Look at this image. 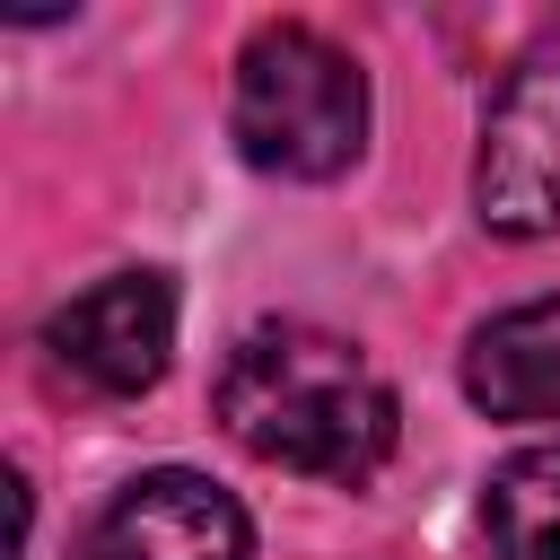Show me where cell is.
<instances>
[{
	"label": "cell",
	"instance_id": "cell-7",
	"mask_svg": "<svg viewBox=\"0 0 560 560\" xmlns=\"http://www.w3.org/2000/svg\"><path fill=\"white\" fill-rule=\"evenodd\" d=\"M481 534L490 560H560V438L508 455L481 481Z\"/></svg>",
	"mask_w": 560,
	"mask_h": 560
},
{
	"label": "cell",
	"instance_id": "cell-5",
	"mask_svg": "<svg viewBox=\"0 0 560 560\" xmlns=\"http://www.w3.org/2000/svg\"><path fill=\"white\" fill-rule=\"evenodd\" d=\"M79 560H254V516L210 472L158 464L114 490V508L88 525Z\"/></svg>",
	"mask_w": 560,
	"mask_h": 560
},
{
	"label": "cell",
	"instance_id": "cell-3",
	"mask_svg": "<svg viewBox=\"0 0 560 560\" xmlns=\"http://www.w3.org/2000/svg\"><path fill=\"white\" fill-rule=\"evenodd\" d=\"M35 350H44L52 385L96 394V402H131L175 359V280L166 271H105L96 289H79L44 315Z\"/></svg>",
	"mask_w": 560,
	"mask_h": 560
},
{
	"label": "cell",
	"instance_id": "cell-4",
	"mask_svg": "<svg viewBox=\"0 0 560 560\" xmlns=\"http://www.w3.org/2000/svg\"><path fill=\"white\" fill-rule=\"evenodd\" d=\"M472 210L490 236H560V52L508 70L472 149Z\"/></svg>",
	"mask_w": 560,
	"mask_h": 560
},
{
	"label": "cell",
	"instance_id": "cell-2",
	"mask_svg": "<svg viewBox=\"0 0 560 560\" xmlns=\"http://www.w3.org/2000/svg\"><path fill=\"white\" fill-rule=\"evenodd\" d=\"M228 131H236L245 166H262L280 184H332L368 149V70L332 35L271 18L236 52Z\"/></svg>",
	"mask_w": 560,
	"mask_h": 560
},
{
	"label": "cell",
	"instance_id": "cell-6",
	"mask_svg": "<svg viewBox=\"0 0 560 560\" xmlns=\"http://www.w3.org/2000/svg\"><path fill=\"white\" fill-rule=\"evenodd\" d=\"M464 394L490 420H560V298H525L464 341Z\"/></svg>",
	"mask_w": 560,
	"mask_h": 560
},
{
	"label": "cell",
	"instance_id": "cell-1",
	"mask_svg": "<svg viewBox=\"0 0 560 560\" xmlns=\"http://www.w3.org/2000/svg\"><path fill=\"white\" fill-rule=\"evenodd\" d=\"M219 429L280 472L359 490L385 472V455L402 438V402L359 341L280 315V324L236 332V350L219 368Z\"/></svg>",
	"mask_w": 560,
	"mask_h": 560
}]
</instances>
